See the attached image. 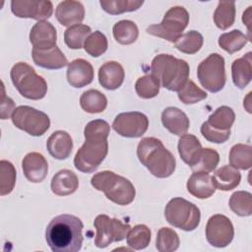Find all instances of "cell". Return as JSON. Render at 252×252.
I'll list each match as a JSON object with an SVG mask.
<instances>
[{
	"instance_id": "d4e9b609",
	"label": "cell",
	"mask_w": 252,
	"mask_h": 252,
	"mask_svg": "<svg viewBox=\"0 0 252 252\" xmlns=\"http://www.w3.org/2000/svg\"><path fill=\"white\" fill-rule=\"evenodd\" d=\"M251 52L234 60L231 65L232 82L238 89H244L252 79Z\"/></svg>"
},
{
	"instance_id": "d6a6232c",
	"label": "cell",
	"mask_w": 252,
	"mask_h": 252,
	"mask_svg": "<svg viewBox=\"0 0 252 252\" xmlns=\"http://www.w3.org/2000/svg\"><path fill=\"white\" fill-rule=\"evenodd\" d=\"M229 163L238 169H249L252 166V148L249 145L236 144L229 152Z\"/></svg>"
},
{
	"instance_id": "f6af8a7d",
	"label": "cell",
	"mask_w": 252,
	"mask_h": 252,
	"mask_svg": "<svg viewBox=\"0 0 252 252\" xmlns=\"http://www.w3.org/2000/svg\"><path fill=\"white\" fill-rule=\"evenodd\" d=\"M201 133L203 137L209 142L221 144L228 140L230 137V130L228 131H219L212 128L207 122H204L201 126Z\"/></svg>"
},
{
	"instance_id": "7bdbcfd3",
	"label": "cell",
	"mask_w": 252,
	"mask_h": 252,
	"mask_svg": "<svg viewBox=\"0 0 252 252\" xmlns=\"http://www.w3.org/2000/svg\"><path fill=\"white\" fill-rule=\"evenodd\" d=\"M0 195L10 194L16 182V169L8 160L0 161Z\"/></svg>"
},
{
	"instance_id": "8fae6325",
	"label": "cell",
	"mask_w": 252,
	"mask_h": 252,
	"mask_svg": "<svg viewBox=\"0 0 252 252\" xmlns=\"http://www.w3.org/2000/svg\"><path fill=\"white\" fill-rule=\"evenodd\" d=\"M94 225L96 229L94 245L98 248H105L112 242L123 240L131 228L129 224L107 215H98L94 220Z\"/></svg>"
},
{
	"instance_id": "2e32d148",
	"label": "cell",
	"mask_w": 252,
	"mask_h": 252,
	"mask_svg": "<svg viewBox=\"0 0 252 252\" xmlns=\"http://www.w3.org/2000/svg\"><path fill=\"white\" fill-rule=\"evenodd\" d=\"M56 30L49 22H37L31 30L30 41L35 49H50L56 46Z\"/></svg>"
},
{
	"instance_id": "e0dca14e",
	"label": "cell",
	"mask_w": 252,
	"mask_h": 252,
	"mask_svg": "<svg viewBox=\"0 0 252 252\" xmlns=\"http://www.w3.org/2000/svg\"><path fill=\"white\" fill-rule=\"evenodd\" d=\"M94 80V68L92 64L82 58L75 59L68 64L67 81L74 88H83Z\"/></svg>"
},
{
	"instance_id": "83f0119b",
	"label": "cell",
	"mask_w": 252,
	"mask_h": 252,
	"mask_svg": "<svg viewBox=\"0 0 252 252\" xmlns=\"http://www.w3.org/2000/svg\"><path fill=\"white\" fill-rule=\"evenodd\" d=\"M80 104L83 110L88 113L102 112L107 106L106 96L97 90H88L80 97Z\"/></svg>"
},
{
	"instance_id": "f546056e",
	"label": "cell",
	"mask_w": 252,
	"mask_h": 252,
	"mask_svg": "<svg viewBox=\"0 0 252 252\" xmlns=\"http://www.w3.org/2000/svg\"><path fill=\"white\" fill-rule=\"evenodd\" d=\"M235 120V114L231 107L222 105L218 107L206 121L212 128L219 131L230 130Z\"/></svg>"
},
{
	"instance_id": "7dc6e473",
	"label": "cell",
	"mask_w": 252,
	"mask_h": 252,
	"mask_svg": "<svg viewBox=\"0 0 252 252\" xmlns=\"http://www.w3.org/2000/svg\"><path fill=\"white\" fill-rule=\"evenodd\" d=\"M251 8L252 7H248V9L243 13V16H242V21L243 23L247 26L248 28V32H249V38H250V29H249V24L251 22V17H250V11H251Z\"/></svg>"
},
{
	"instance_id": "277c9868",
	"label": "cell",
	"mask_w": 252,
	"mask_h": 252,
	"mask_svg": "<svg viewBox=\"0 0 252 252\" xmlns=\"http://www.w3.org/2000/svg\"><path fill=\"white\" fill-rule=\"evenodd\" d=\"M151 71L161 87L171 92H179L188 81L190 68L183 59L170 54H158L152 61Z\"/></svg>"
},
{
	"instance_id": "6da1fadb",
	"label": "cell",
	"mask_w": 252,
	"mask_h": 252,
	"mask_svg": "<svg viewBox=\"0 0 252 252\" xmlns=\"http://www.w3.org/2000/svg\"><path fill=\"white\" fill-rule=\"evenodd\" d=\"M109 130V124L102 119L92 120L86 125L85 143L74 158V165L79 171L94 172L103 161L108 152Z\"/></svg>"
},
{
	"instance_id": "ac0fdd59",
	"label": "cell",
	"mask_w": 252,
	"mask_h": 252,
	"mask_svg": "<svg viewBox=\"0 0 252 252\" xmlns=\"http://www.w3.org/2000/svg\"><path fill=\"white\" fill-rule=\"evenodd\" d=\"M58 22L64 27L79 25L85 18V8L79 1L66 0L58 4L55 10Z\"/></svg>"
},
{
	"instance_id": "cb8c5ba5",
	"label": "cell",
	"mask_w": 252,
	"mask_h": 252,
	"mask_svg": "<svg viewBox=\"0 0 252 252\" xmlns=\"http://www.w3.org/2000/svg\"><path fill=\"white\" fill-rule=\"evenodd\" d=\"M51 191L57 196L73 194L79 186L77 175L69 169H61L51 179Z\"/></svg>"
},
{
	"instance_id": "7402d4cb",
	"label": "cell",
	"mask_w": 252,
	"mask_h": 252,
	"mask_svg": "<svg viewBox=\"0 0 252 252\" xmlns=\"http://www.w3.org/2000/svg\"><path fill=\"white\" fill-rule=\"evenodd\" d=\"M124 77V69L116 61L105 62L98 70V82L106 90L118 89L122 85Z\"/></svg>"
},
{
	"instance_id": "3957f363",
	"label": "cell",
	"mask_w": 252,
	"mask_h": 252,
	"mask_svg": "<svg viewBox=\"0 0 252 252\" xmlns=\"http://www.w3.org/2000/svg\"><path fill=\"white\" fill-rule=\"evenodd\" d=\"M137 157L140 162L158 178H166L175 170L174 156L157 138H143L137 147Z\"/></svg>"
},
{
	"instance_id": "74e56055",
	"label": "cell",
	"mask_w": 252,
	"mask_h": 252,
	"mask_svg": "<svg viewBox=\"0 0 252 252\" xmlns=\"http://www.w3.org/2000/svg\"><path fill=\"white\" fill-rule=\"evenodd\" d=\"M230 210L239 217H248L252 214V195L247 191H236L229 199Z\"/></svg>"
},
{
	"instance_id": "d590c367",
	"label": "cell",
	"mask_w": 252,
	"mask_h": 252,
	"mask_svg": "<svg viewBox=\"0 0 252 252\" xmlns=\"http://www.w3.org/2000/svg\"><path fill=\"white\" fill-rule=\"evenodd\" d=\"M91 32V28L87 25L79 24L69 27L64 32V41L69 48L80 49Z\"/></svg>"
},
{
	"instance_id": "4316f807",
	"label": "cell",
	"mask_w": 252,
	"mask_h": 252,
	"mask_svg": "<svg viewBox=\"0 0 252 252\" xmlns=\"http://www.w3.org/2000/svg\"><path fill=\"white\" fill-rule=\"evenodd\" d=\"M220 161L219 153L211 148H205L198 153L191 164L190 168L194 172H212L216 169Z\"/></svg>"
},
{
	"instance_id": "8992f818",
	"label": "cell",
	"mask_w": 252,
	"mask_h": 252,
	"mask_svg": "<svg viewBox=\"0 0 252 252\" xmlns=\"http://www.w3.org/2000/svg\"><path fill=\"white\" fill-rule=\"evenodd\" d=\"M10 77L15 88L26 98L41 99L47 93L45 80L26 62L16 63L11 69Z\"/></svg>"
},
{
	"instance_id": "bcb514c9",
	"label": "cell",
	"mask_w": 252,
	"mask_h": 252,
	"mask_svg": "<svg viewBox=\"0 0 252 252\" xmlns=\"http://www.w3.org/2000/svg\"><path fill=\"white\" fill-rule=\"evenodd\" d=\"M2 92H3V94H2V98H1L0 117H1V119H7L10 117L12 111L15 110V103L11 97L6 95L3 83H2Z\"/></svg>"
},
{
	"instance_id": "5bb4252c",
	"label": "cell",
	"mask_w": 252,
	"mask_h": 252,
	"mask_svg": "<svg viewBox=\"0 0 252 252\" xmlns=\"http://www.w3.org/2000/svg\"><path fill=\"white\" fill-rule=\"evenodd\" d=\"M11 11L16 17L43 22L51 17L53 5L51 1L13 0L11 1Z\"/></svg>"
},
{
	"instance_id": "44dd1931",
	"label": "cell",
	"mask_w": 252,
	"mask_h": 252,
	"mask_svg": "<svg viewBox=\"0 0 252 252\" xmlns=\"http://www.w3.org/2000/svg\"><path fill=\"white\" fill-rule=\"evenodd\" d=\"M46 148L51 157L56 159H66L70 157L73 149L71 136L63 130L53 132L47 139Z\"/></svg>"
},
{
	"instance_id": "f35d334b",
	"label": "cell",
	"mask_w": 252,
	"mask_h": 252,
	"mask_svg": "<svg viewBox=\"0 0 252 252\" xmlns=\"http://www.w3.org/2000/svg\"><path fill=\"white\" fill-rule=\"evenodd\" d=\"M126 238L129 247L134 250H142L150 244L151 230L145 224H137L130 228Z\"/></svg>"
},
{
	"instance_id": "ee69618b",
	"label": "cell",
	"mask_w": 252,
	"mask_h": 252,
	"mask_svg": "<svg viewBox=\"0 0 252 252\" xmlns=\"http://www.w3.org/2000/svg\"><path fill=\"white\" fill-rule=\"evenodd\" d=\"M207 97V93L201 90L193 81L188 80L178 92V98L185 104H194Z\"/></svg>"
},
{
	"instance_id": "8d00e7d4",
	"label": "cell",
	"mask_w": 252,
	"mask_h": 252,
	"mask_svg": "<svg viewBox=\"0 0 252 252\" xmlns=\"http://www.w3.org/2000/svg\"><path fill=\"white\" fill-rule=\"evenodd\" d=\"M101 8L110 15H119L125 12L138 10L143 4V0H100Z\"/></svg>"
},
{
	"instance_id": "603a6c76",
	"label": "cell",
	"mask_w": 252,
	"mask_h": 252,
	"mask_svg": "<svg viewBox=\"0 0 252 252\" xmlns=\"http://www.w3.org/2000/svg\"><path fill=\"white\" fill-rule=\"evenodd\" d=\"M188 192L198 198H210L216 192V187L213 183L212 176L208 172H194L187 180Z\"/></svg>"
},
{
	"instance_id": "4dcf8cb0",
	"label": "cell",
	"mask_w": 252,
	"mask_h": 252,
	"mask_svg": "<svg viewBox=\"0 0 252 252\" xmlns=\"http://www.w3.org/2000/svg\"><path fill=\"white\" fill-rule=\"evenodd\" d=\"M235 21V2L220 1L214 13V22L220 30H226Z\"/></svg>"
},
{
	"instance_id": "ffe728a7",
	"label": "cell",
	"mask_w": 252,
	"mask_h": 252,
	"mask_svg": "<svg viewBox=\"0 0 252 252\" xmlns=\"http://www.w3.org/2000/svg\"><path fill=\"white\" fill-rule=\"evenodd\" d=\"M32 55L33 62L37 66L49 70L61 69L68 64L67 58L57 46L44 50L32 48Z\"/></svg>"
},
{
	"instance_id": "b9f144b4",
	"label": "cell",
	"mask_w": 252,
	"mask_h": 252,
	"mask_svg": "<svg viewBox=\"0 0 252 252\" xmlns=\"http://www.w3.org/2000/svg\"><path fill=\"white\" fill-rule=\"evenodd\" d=\"M108 46L106 36L99 31L92 32L84 42L86 52L93 57H99L102 55Z\"/></svg>"
},
{
	"instance_id": "484cf974",
	"label": "cell",
	"mask_w": 252,
	"mask_h": 252,
	"mask_svg": "<svg viewBox=\"0 0 252 252\" xmlns=\"http://www.w3.org/2000/svg\"><path fill=\"white\" fill-rule=\"evenodd\" d=\"M216 189L221 191H229L236 188L241 180L240 172L231 165H223L220 167L212 176Z\"/></svg>"
},
{
	"instance_id": "60d3db41",
	"label": "cell",
	"mask_w": 252,
	"mask_h": 252,
	"mask_svg": "<svg viewBox=\"0 0 252 252\" xmlns=\"http://www.w3.org/2000/svg\"><path fill=\"white\" fill-rule=\"evenodd\" d=\"M159 82L152 74L140 77L135 84V91L137 94L145 99L153 98L158 95L159 92Z\"/></svg>"
},
{
	"instance_id": "d6986e66",
	"label": "cell",
	"mask_w": 252,
	"mask_h": 252,
	"mask_svg": "<svg viewBox=\"0 0 252 252\" xmlns=\"http://www.w3.org/2000/svg\"><path fill=\"white\" fill-rule=\"evenodd\" d=\"M161 123L164 128L176 136L186 134L190 126L187 115L181 109L173 106L163 109L161 113Z\"/></svg>"
},
{
	"instance_id": "f1b7e54d",
	"label": "cell",
	"mask_w": 252,
	"mask_h": 252,
	"mask_svg": "<svg viewBox=\"0 0 252 252\" xmlns=\"http://www.w3.org/2000/svg\"><path fill=\"white\" fill-rule=\"evenodd\" d=\"M112 32L115 40L124 45L134 43L139 35L137 25L130 20H122L117 22L113 26Z\"/></svg>"
},
{
	"instance_id": "9c48e42d",
	"label": "cell",
	"mask_w": 252,
	"mask_h": 252,
	"mask_svg": "<svg viewBox=\"0 0 252 252\" xmlns=\"http://www.w3.org/2000/svg\"><path fill=\"white\" fill-rule=\"evenodd\" d=\"M197 77L206 90L218 93L223 89L226 82L224 59L219 53H212L204 59L197 68Z\"/></svg>"
},
{
	"instance_id": "7a4b0ae2",
	"label": "cell",
	"mask_w": 252,
	"mask_h": 252,
	"mask_svg": "<svg viewBox=\"0 0 252 252\" xmlns=\"http://www.w3.org/2000/svg\"><path fill=\"white\" fill-rule=\"evenodd\" d=\"M82 220L73 215L53 218L45 230V239L53 252H77L83 244Z\"/></svg>"
},
{
	"instance_id": "ba28073f",
	"label": "cell",
	"mask_w": 252,
	"mask_h": 252,
	"mask_svg": "<svg viewBox=\"0 0 252 252\" xmlns=\"http://www.w3.org/2000/svg\"><path fill=\"white\" fill-rule=\"evenodd\" d=\"M189 23V14L181 6L170 8L159 24L151 25L146 32L152 35L163 38L170 42H175L186 29Z\"/></svg>"
},
{
	"instance_id": "4fadbf2b",
	"label": "cell",
	"mask_w": 252,
	"mask_h": 252,
	"mask_svg": "<svg viewBox=\"0 0 252 252\" xmlns=\"http://www.w3.org/2000/svg\"><path fill=\"white\" fill-rule=\"evenodd\" d=\"M234 229L230 220L220 214L212 216L206 225L207 241L214 247H226L233 239Z\"/></svg>"
},
{
	"instance_id": "836d02e7",
	"label": "cell",
	"mask_w": 252,
	"mask_h": 252,
	"mask_svg": "<svg viewBox=\"0 0 252 252\" xmlns=\"http://www.w3.org/2000/svg\"><path fill=\"white\" fill-rule=\"evenodd\" d=\"M247 41V36L239 30L224 32L219 37V45L229 54H233L234 52L241 50Z\"/></svg>"
},
{
	"instance_id": "9a60e30c",
	"label": "cell",
	"mask_w": 252,
	"mask_h": 252,
	"mask_svg": "<svg viewBox=\"0 0 252 252\" xmlns=\"http://www.w3.org/2000/svg\"><path fill=\"white\" fill-rule=\"evenodd\" d=\"M22 168L26 178L32 183L44 180L48 171V163L45 158L36 152L26 155L22 161Z\"/></svg>"
},
{
	"instance_id": "ab89813d",
	"label": "cell",
	"mask_w": 252,
	"mask_h": 252,
	"mask_svg": "<svg viewBox=\"0 0 252 252\" xmlns=\"http://www.w3.org/2000/svg\"><path fill=\"white\" fill-rule=\"evenodd\" d=\"M180 240L178 234L169 227H161L157 234L156 247L159 252H173L178 249Z\"/></svg>"
},
{
	"instance_id": "30bf717a",
	"label": "cell",
	"mask_w": 252,
	"mask_h": 252,
	"mask_svg": "<svg viewBox=\"0 0 252 252\" xmlns=\"http://www.w3.org/2000/svg\"><path fill=\"white\" fill-rule=\"evenodd\" d=\"M11 119L17 128L34 137L43 135L50 126V119L46 113L29 105L16 107Z\"/></svg>"
},
{
	"instance_id": "e575fe53",
	"label": "cell",
	"mask_w": 252,
	"mask_h": 252,
	"mask_svg": "<svg viewBox=\"0 0 252 252\" xmlns=\"http://www.w3.org/2000/svg\"><path fill=\"white\" fill-rule=\"evenodd\" d=\"M204 42L203 35L197 31H190L182 35L174 42L176 49L186 54L197 53Z\"/></svg>"
},
{
	"instance_id": "5b68a950",
	"label": "cell",
	"mask_w": 252,
	"mask_h": 252,
	"mask_svg": "<svg viewBox=\"0 0 252 252\" xmlns=\"http://www.w3.org/2000/svg\"><path fill=\"white\" fill-rule=\"evenodd\" d=\"M91 184L115 204L125 206L135 199L136 190L131 181L112 171L104 170L95 173L91 179Z\"/></svg>"
},
{
	"instance_id": "7c38bea8",
	"label": "cell",
	"mask_w": 252,
	"mask_h": 252,
	"mask_svg": "<svg viewBox=\"0 0 252 252\" xmlns=\"http://www.w3.org/2000/svg\"><path fill=\"white\" fill-rule=\"evenodd\" d=\"M149 127L148 117L139 111L123 112L114 118L113 130L126 138H139L143 136Z\"/></svg>"
},
{
	"instance_id": "1f68e13d",
	"label": "cell",
	"mask_w": 252,
	"mask_h": 252,
	"mask_svg": "<svg viewBox=\"0 0 252 252\" xmlns=\"http://www.w3.org/2000/svg\"><path fill=\"white\" fill-rule=\"evenodd\" d=\"M202 150L198 138L192 134H184L178 141V153L182 160L188 165L191 164L195 157Z\"/></svg>"
},
{
	"instance_id": "52a82bcc",
	"label": "cell",
	"mask_w": 252,
	"mask_h": 252,
	"mask_svg": "<svg viewBox=\"0 0 252 252\" xmlns=\"http://www.w3.org/2000/svg\"><path fill=\"white\" fill-rule=\"evenodd\" d=\"M164 216L169 224L184 231H192L197 228L201 220L199 208L180 197L173 198L167 203Z\"/></svg>"
}]
</instances>
